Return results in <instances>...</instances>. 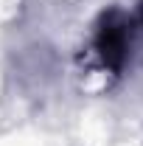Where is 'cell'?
<instances>
[{
	"label": "cell",
	"instance_id": "cell-1",
	"mask_svg": "<svg viewBox=\"0 0 143 146\" xmlns=\"http://www.w3.org/2000/svg\"><path fill=\"white\" fill-rule=\"evenodd\" d=\"M129 20L121 11H109L104 14L101 25H98V34H95V51L101 56V62L112 68V70H121L129 56Z\"/></svg>",
	"mask_w": 143,
	"mask_h": 146
}]
</instances>
